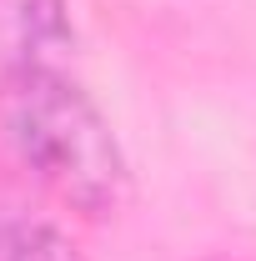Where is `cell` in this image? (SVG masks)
Wrapping results in <instances>:
<instances>
[{
    "mask_svg": "<svg viewBox=\"0 0 256 261\" xmlns=\"http://www.w3.org/2000/svg\"><path fill=\"white\" fill-rule=\"evenodd\" d=\"M0 136L20 171L70 211L106 221L126 206L131 166L91 91L40 56H25L0 81Z\"/></svg>",
    "mask_w": 256,
    "mask_h": 261,
    "instance_id": "obj_1",
    "label": "cell"
},
{
    "mask_svg": "<svg viewBox=\"0 0 256 261\" xmlns=\"http://www.w3.org/2000/svg\"><path fill=\"white\" fill-rule=\"evenodd\" d=\"M0 261H86V251L20 186L0 181Z\"/></svg>",
    "mask_w": 256,
    "mask_h": 261,
    "instance_id": "obj_2",
    "label": "cell"
}]
</instances>
